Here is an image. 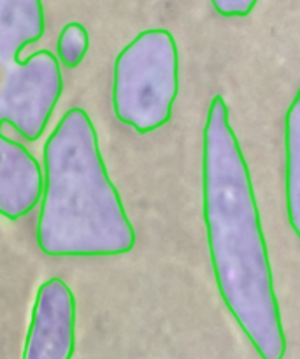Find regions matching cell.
<instances>
[{
	"label": "cell",
	"mask_w": 300,
	"mask_h": 359,
	"mask_svg": "<svg viewBox=\"0 0 300 359\" xmlns=\"http://www.w3.org/2000/svg\"><path fill=\"white\" fill-rule=\"evenodd\" d=\"M64 92L60 62L51 51L39 50L27 60L0 67V109L4 118L27 141H37L46 130Z\"/></svg>",
	"instance_id": "277c9868"
},
{
	"label": "cell",
	"mask_w": 300,
	"mask_h": 359,
	"mask_svg": "<svg viewBox=\"0 0 300 359\" xmlns=\"http://www.w3.org/2000/svg\"><path fill=\"white\" fill-rule=\"evenodd\" d=\"M202 213L223 303L260 359H283L286 337L250 168L222 95L202 133Z\"/></svg>",
	"instance_id": "6da1fadb"
},
{
	"label": "cell",
	"mask_w": 300,
	"mask_h": 359,
	"mask_svg": "<svg viewBox=\"0 0 300 359\" xmlns=\"http://www.w3.org/2000/svg\"><path fill=\"white\" fill-rule=\"evenodd\" d=\"M90 48V36L85 25L71 22L62 29L57 41L58 62L67 69H76L85 60Z\"/></svg>",
	"instance_id": "9c48e42d"
},
{
	"label": "cell",
	"mask_w": 300,
	"mask_h": 359,
	"mask_svg": "<svg viewBox=\"0 0 300 359\" xmlns=\"http://www.w3.org/2000/svg\"><path fill=\"white\" fill-rule=\"evenodd\" d=\"M258 0H211L213 8L225 18H246L253 13Z\"/></svg>",
	"instance_id": "30bf717a"
},
{
	"label": "cell",
	"mask_w": 300,
	"mask_h": 359,
	"mask_svg": "<svg viewBox=\"0 0 300 359\" xmlns=\"http://www.w3.org/2000/svg\"><path fill=\"white\" fill-rule=\"evenodd\" d=\"M76 298L62 278L37 289L23 359H71L76 347Z\"/></svg>",
	"instance_id": "5b68a950"
},
{
	"label": "cell",
	"mask_w": 300,
	"mask_h": 359,
	"mask_svg": "<svg viewBox=\"0 0 300 359\" xmlns=\"http://www.w3.org/2000/svg\"><path fill=\"white\" fill-rule=\"evenodd\" d=\"M43 198L36 238L50 257H113L136 247V229L109 178L95 126L71 108L43 151Z\"/></svg>",
	"instance_id": "7a4b0ae2"
},
{
	"label": "cell",
	"mask_w": 300,
	"mask_h": 359,
	"mask_svg": "<svg viewBox=\"0 0 300 359\" xmlns=\"http://www.w3.org/2000/svg\"><path fill=\"white\" fill-rule=\"evenodd\" d=\"M4 122L0 109V215L20 220L41 203L44 176L37 158L22 143L2 136Z\"/></svg>",
	"instance_id": "8992f818"
},
{
	"label": "cell",
	"mask_w": 300,
	"mask_h": 359,
	"mask_svg": "<svg viewBox=\"0 0 300 359\" xmlns=\"http://www.w3.org/2000/svg\"><path fill=\"white\" fill-rule=\"evenodd\" d=\"M285 199L288 222L300 241V88L285 115Z\"/></svg>",
	"instance_id": "ba28073f"
},
{
	"label": "cell",
	"mask_w": 300,
	"mask_h": 359,
	"mask_svg": "<svg viewBox=\"0 0 300 359\" xmlns=\"http://www.w3.org/2000/svg\"><path fill=\"white\" fill-rule=\"evenodd\" d=\"M179 94V51L165 29L137 34L118 53L113 71V111L137 134H151L172 118Z\"/></svg>",
	"instance_id": "3957f363"
},
{
	"label": "cell",
	"mask_w": 300,
	"mask_h": 359,
	"mask_svg": "<svg viewBox=\"0 0 300 359\" xmlns=\"http://www.w3.org/2000/svg\"><path fill=\"white\" fill-rule=\"evenodd\" d=\"M44 30L43 0H0V67L16 64L29 44L43 39Z\"/></svg>",
	"instance_id": "52a82bcc"
}]
</instances>
